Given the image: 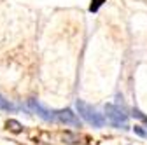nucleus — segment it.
<instances>
[{
    "label": "nucleus",
    "mask_w": 147,
    "mask_h": 145,
    "mask_svg": "<svg viewBox=\"0 0 147 145\" xmlns=\"http://www.w3.org/2000/svg\"><path fill=\"white\" fill-rule=\"evenodd\" d=\"M76 107H77V110H79L81 117H82L88 124L95 126V128H102V126H105L107 119H105L98 110H96V108H93L91 105H88V103H86V101H82V100H77Z\"/></svg>",
    "instance_id": "f257e3e1"
},
{
    "label": "nucleus",
    "mask_w": 147,
    "mask_h": 145,
    "mask_svg": "<svg viewBox=\"0 0 147 145\" xmlns=\"http://www.w3.org/2000/svg\"><path fill=\"white\" fill-rule=\"evenodd\" d=\"M105 114H107V121L112 126H116V128H126L128 115L124 114V110H121L119 107H116L112 103H107L105 105Z\"/></svg>",
    "instance_id": "f03ea898"
},
{
    "label": "nucleus",
    "mask_w": 147,
    "mask_h": 145,
    "mask_svg": "<svg viewBox=\"0 0 147 145\" xmlns=\"http://www.w3.org/2000/svg\"><path fill=\"white\" fill-rule=\"evenodd\" d=\"M53 117L60 121L61 124H68V126H74V128H81V121L79 117L74 114L70 108H61V110H56L53 114Z\"/></svg>",
    "instance_id": "7ed1b4c3"
},
{
    "label": "nucleus",
    "mask_w": 147,
    "mask_h": 145,
    "mask_svg": "<svg viewBox=\"0 0 147 145\" xmlns=\"http://www.w3.org/2000/svg\"><path fill=\"white\" fill-rule=\"evenodd\" d=\"M28 107L32 108V112H35L37 115L42 117L44 121H51V119H53V114H49V112H47L46 108H44L39 101H37V100H28Z\"/></svg>",
    "instance_id": "20e7f679"
},
{
    "label": "nucleus",
    "mask_w": 147,
    "mask_h": 145,
    "mask_svg": "<svg viewBox=\"0 0 147 145\" xmlns=\"http://www.w3.org/2000/svg\"><path fill=\"white\" fill-rule=\"evenodd\" d=\"M7 128L11 130V131H14V133H20L21 130H23V126L18 122V121H14V119H11V121H7Z\"/></svg>",
    "instance_id": "39448f33"
},
{
    "label": "nucleus",
    "mask_w": 147,
    "mask_h": 145,
    "mask_svg": "<svg viewBox=\"0 0 147 145\" xmlns=\"http://www.w3.org/2000/svg\"><path fill=\"white\" fill-rule=\"evenodd\" d=\"M103 4V0H91V5H89V11L91 12H96L98 11V7Z\"/></svg>",
    "instance_id": "423d86ee"
},
{
    "label": "nucleus",
    "mask_w": 147,
    "mask_h": 145,
    "mask_svg": "<svg viewBox=\"0 0 147 145\" xmlns=\"http://www.w3.org/2000/svg\"><path fill=\"white\" fill-rule=\"evenodd\" d=\"M133 115H135V117H138L140 121H144V122L147 124V115H144V114H142L140 110H137V108H133Z\"/></svg>",
    "instance_id": "0eeeda50"
},
{
    "label": "nucleus",
    "mask_w": 147,
    "mask_h": 145,
    "mask_svg": "<svg viewBox=\"0 0 147 145\" xmlns=\"http://www.w3.org/2000/svg\"><path fill=\"white\" fill-rule=\"evenodd\" d=\"M133 130H135V133H137V135H140V136H147V130H144L142 126H135Z\"/></svg>",
    "instance_id": "6e6552de"
}]
</instances>
